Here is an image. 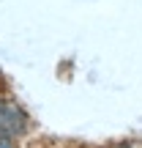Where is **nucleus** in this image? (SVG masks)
<instances>
[{
	"instance_id": "f03ea898",
	"label": "nucleus",
	"mask_w": 142,
	"mask_h": 148,
	"mask_svg": "<svg viewBox=\"0 0 142 148\" xmlns=\"http://www.w3.org/2000/svg\"><path fill=\"white\" fill-rule=\"evenodd\" d=\"M112 148H134V145H128V143H120V145H112Z\"/></svg>"
},
{
	"instance_id": "f257e3e1",
	"label": "nucleus",
	"mask_w": 142,
	"mask_h": 148,
	"mask_svg": "<svg viewBox=\"0 0 142 148\" xmlns=\"http://www.w3.org/2000/svg\"><path fill=\"white\" fill-rule=\"evenodd\" d=\"M30 132V115L8 96H0V143H14Z\"/></svg>"
},
{
	"instance_id": "7ed1b4c3",
	"label": "nucleus",
	"mask_w": 142,
	"mask_h": 148,
	"mask_svg": "<svg viewBox=\"0 0 142 148\" xmlns=\"http://www.w3.org/2000/svg\"><path fill=\"white\" fill-rule=\"evenodd\" d=\"M0 148H11V143H0Z\"/></svg>"
}]
</instances>
